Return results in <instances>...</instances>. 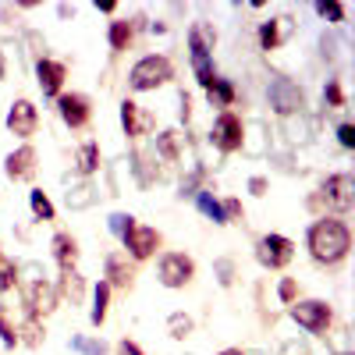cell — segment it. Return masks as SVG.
<instances>
[{
    "mask_svg": "<svg viewBox=\"0 0 355 355\" xmlns=\"http://www.w3.org/2000/svg\"><path fill=\"white\" fill-rule=\"evenodd\" d=\"M256 259L266 266V270H281L295 259V242L284 239V234H263L256 242Z\"/></svg>",
    "mask_w": 355,
    "mask_h": 355,
    "instance_id": "8992f818",
    "label": "cell"
},
{
    "mask_svg": "<svg viewBox=\"0 0 355 355\" xmlns=\"http://www.w3.org/2000/svg\"><path fill=\"white\" fill-rule=\"evenodd\" d=\"M57 114H61V121L68 128H85L93 121V103L82 93H61L57 96Z\"/></svg>",
    "mask_w": 355,
    "mask_h": 355,
    "instance_id": "8fae6325",
    "label": "cell"
},
{
    "mask_svg": "<svg viewBox=\"0 0 355 355\" xmlns=\"http://www.w3.org/2000/svg\"><path fill=\"white\" fill-rule=\"evenodd\" d=\"M214 46H217V33L210 21H192L189 28V50L192 61H214Z\"/></svg>",
    "mask_w": 355,
    "mask_h": 355,
    "instance_id": "2e32d148",
    "label": "cell"
},
{
    "mask_svg": "<svg viewBox=\"0 0 355 355\" xmlns=\"http://www.w3.org/2000/svg\"><path fill=\"white\" fill-rule=\"evenodd\" d=\"M323 103H327V110H341V107H345V89H341V78H331L327 85H323Z\"/></svg>",
    "mask_w": 355,
    "mask_h": 355,
    "instance_id": "1f68e13d",
    "label": "cell"
},
{
    "mask_svg": "<svg viewBox=\"0 0 355 355\" xmlns=\"http://www.w3.org/2000/svg\"><path fill=\"white\" fill-rule=\"evenodd\" d=\"M266 189H270V182H266L263 174H256V178H249V192L252 196H266Z\"/></svg>",
    "mask_w": 355,
    "mask_h": 355,
    "instance_id": "ab89813d",
    "label": "cell"
},
{
    "mask_svg": "<svg viewBox=\"0 0 355 355\" xmlns=\"http://www.w3.org/2000/svg\"><path fill=\"white\" fill-rule=\"evenodd\" d=\"M220 214H224V224H239V220L245 217V210H242L239 199H224V202H220Z\"/></svg>",
    "mask_w": 355,
    "mask_h": 355,
    "instance_id": "e575fe53",
    "label": "cell"
},
{
    "mask_svg": "<svg viewBox=\"0 0 355 355\" xmlns=\"http://www.w3.org/2000/svg\"><path fill=\"white\" fill-rule=\"evenodd\" d=\"M174 78V64H171V57L164 53H150V57H142V61L132 64L128 71V85L135 89V93H150V89H160Z\"/></svg>",
    "mask_w": 355,
    "mask_h": 355,
    "instance_id": "7a4b0ae2",
    "label": "cell"
},
{
    "mask_svg": "<svg viewBox=\"0 0 355 355\" xmlns=\"http://www.w3.org/2000/svg\"><path fill=\"white\" fill-rule=\"evenodd\" d=\"M167 334H171L174 341H185V338L192 334V316H189V313H171V316H167Z\"/></svg>",
    "mask_w": 355,
    "mask_h": 355,
    "instance_id": "f1b7e54d",
    "label": "cell"
},
{
    "mask_svg": "<svg viewBox=\"0 0 355 355\" xmlns=\"http://www.w3.org/2000/svg\"><path fill=\"white\" fill-rule=\"evenodd\" d=\"M0 341H4L8 348H15L18 345V323L11 320V309L0 302Z\"/></svg>",
    "mask_w": 355,
    "mask_h": 355,
    "instance_id": "f546056e",
    "label": "cell"
},
{
    "mask_svg": "<svg viewBox=\"0 0 355 355\" xmlns=\"http://www.w3.org/2000/svg\"><path fill=\"white\" fill-rule=\"evenodd\" d=\"M316 15L320 18H331V21H345V4H316Z\"/></svg>",
    "mask_w": 355,
    "mask_h": 355,
    "instance_id": "8d00e7d4",
    "label": "cell"
},
{
    "mask_svg": "<svg viewBox=\"0 0 355 355\" xmlns=\"http://www.w3.org/2000/svg\"><path fill=\"white\" fill-rule=\"evenodd\" d=\"M53 259L61 263V270H75V263H78V242L71 239L68 231H57L53 234Z\"/></svg>",
    "mask_w": 355,
    "mask_h": 355,
    "instance_id": "ffe728a7",
    "label": "cell"
},
{
    "mask_svg": "<svg viewBox=\"0 0 355 355\" xmlns=\"http://www.w3.org/2000/svg\"><path fill=\"white\" fill-rule=\"evenodd\" d=\"M114 352H117V355H142V348H139L135 341H117Z\"/></svg>",
    "mask_w": 355,
    "mask_h": 355,
    "instance_id": "60d3db41",
    "label": "cell"
},
{
    "mask_svg": "<svg viewBox=\"0 0 355 355\" xmlns=\"http://www.w3.org/2000/svg\"><path fill=\"white\" fill-rule=\"evenodd\" d=\"M277 299H281L284 306H295V302H299V281H295V277H281Z\"/></svg>",
    "mask_w": 355,
    "mask_h": 355,
    "instance_id": "836d02e7",
    "label": "cell"
},
{
    "mask_svg": "<svg viewBox=\"0 0 355 355\" xmlns=\"http://www.w3.org/2000/svg\"><path fill=\"white\" fill-rule=\"evenodd\" d=\"M121 125H125V135L142 139V135H150V132L157 128V114L146 110V107H139L135 100H125V103H121Z\"/></svg>",
    "mask_w": 355,
    "mask_h": 355,
    "instance_id": "4fadbf2b",
    "label": "cell"
},
{
    "mask_svg": "<svg viewBox=\"0 0 355 355\" xmlns=\"http://www.w3.org/2000/svg\"><path fill=\"white\" fill-rule=\"evenodd\" d=\"M132 224H135V217H128V214H114V217H110V231L117 234V239H125Z\"/></svg>",
    "mask_w": 355,
    "mask_h": 355,
    "instance_id": "74e56055",
    "label": "cell"
},
{
    "mask_svg": "<svg viewBox=\"0 0 355 355\" xmlns=\"http://www.w3.org/2000/svg\"><path fill=\"white\" fill-rule=\"evenodd\" d=\"M291 320L299 323V327H306L309 334H327L331 331V306L327 302H320V299H306V302H295L291 306Z\"/></svg>",
    "mask_w": 355,
    "mask_h": 355,
    "instance_id": "5b68a950",
    "label": "cell"
},
{
    "mask_svg": "<svg viewBox=\"0 0 355 355\" xmlns=\"http://www.w3.org/2000/svg\"><path fill=\"white\" fill-rule=\"evenodd\" d=\"M266 96H270V107H274L281 117H291V114H299V110L306 107L302 89L295 85L291 78H274L270 89H266Z\"/></svg>",
    "mask_w": 355,
    "mask_h": 355,
    "instance_id": "ba28073f",
    "label": "cell"
},
{
    "mask_svg": "<svg viewBox=\"0 0 355 355\" xmlns=\"http://www.w3.org/2000/svg\"><path fill=\"white\" fill-rule=\"evenodd\" d=\"M121 245H125V252H128L132 259H150V256L160 249V231L135 220V224L128 227V234L121 239Z\"/></svg>",
    "mask_w": 355,
    "mask_h": 355,
    "instance_id": "30bf717a",
    "label": "cell"
},
{
    "mask_svg": "<svg viewBox=\"0 0 355 355\" xmlns=\"http://www.w3.org/2000/svg\"><path fill=\"white\" fill-rule=\"evenodd\" d=\"M57 291L64 295V299H71V306L82 302V295H85V281L75 274V270H61V281H57Z\"/></svg>",
    "mask_w": 355,
    "mask_h": 355,
    "instance_id": "cb8c5ba5",
    "label": "cell"
},
{
    "mask_svg": "<svg viewBox=\"0 0 355 355\" xmlns=\"http://www.w3.org/2000/svg\"><path fill=\"white\" fill-rule=\"evenodd\" d=\"M196 206H199V214H202V217H210L214 224H224V214H220V199H217L210 189H199V192H196Z\"/></svg>",
    "mask_w": 355,
    "mask_h": 355,
    "instance_id": "d4e9b609",
    "label": "cell"
},
{
    "mask_svg": "<svg viewBox=\"0 0 355 355\" xmlns=\"http://www.w3.org/2000/svg\"><path fill=\"white\" fill-rule=\"evenodd\" d=\"M28 206H33V217H36V220H53V217H57V214H53V202H50V196H46L43 189L28 192Z\"/></svg>",
    "mask_w": 355,
    "mask_h": 355,
    "instance_id": "83f0119b",
    "label": "cell"
},
{
    "mask_svg": "<svg viewBox=\"0 0 355 355\" xmlns=\"http://www.w3.org/2000/svg\"><path fill=\"white\" fill-rule=\"evenodd\" d=\"M182 153H185V135L178 132V128H167V132L157 135V157L160 160L178 164V160H182Z\"/></svg>",
    "mask_w": 355,
    "mask_h": 355,
    "instance_id": "d6986e66",
    "label": "cell"
},
{
    "mask_svg": "<svg viewBox=\"0 0 355 355\" xmlns=\"http://www.w3.org/2000/svg\"><path fill=\"white\" fill-rule=\"evenodd\" d=\"M107 309H110V284L100 281V284L93 288V309H89V323H93V327H100V323L107 320Z\"/></svg>",
    "mask_w": 355,
    "mask_h": 355,
    "instance_id": "7402d4cb",
    "label": "cell"
},
{
    "mask_svg": "<svg viewBox=\"0 0 355 355\" xmlns=\"http://www.w3.org/2000/svg\"><path fill=\"white\" fill-rule=\"evenodd\" d=\"M64 78H68V68L61 61H50V57H40L36 61V82L43 89V96H61Z\"/></svg>",
    "mask_w": 355,
    "mask_h": 355,
    "instance_id": "ac0fdd59",
    "label": "cell"
},
{
    "mask_svg": "<svg viewBox=\"0 0 355 355\" xmlns=\"http://www.w3.org/2000/svg\"><path fill=\"white\" fill-rule=\"evenodd\" d=\"M345 355H348V352H345Z\"/></svg>",
    "mask_w": 355,
    "mask_h": 355,
    "instance_id": "ee69618b",
    "label": "cell"
},
{
    "mask_svg": "<svg viewBox=\"0 0 355 355\" xmlns=\"http://www.w3.org/2000/svg\"><path fill=\"white\" fill-rule=\"evenodd\" d=\"M210 142L217 146L220 153L245 150V125H242V117L231 114V110H224L217 121H214V128H210Z\"/></svg>",
    "mask_w": 355,
    "mask_h": 355,
    "instance_id": "277c9868",
    "label": "cell"
},
{
    "mask_svg": "<svg viewBox=\"0 0 355 355\" xmlns=\"http://www.w3.org/2000/svg\"><path fill=\"white\" fill-rule=\"evenodd\" d=\"M309 256L316 259V263H323V266H334V263H341L345 256H348V249H352V231H348V224L345 220H338V217H320L313 227H309Z\"/></svg>",
    "mask_w": 355,
    "mask_h": 355,
    "instance_id": "6da1fadb",
    "label": "cell"
},
{
    "mask_svg": "<svg viewBox=\"0 0 355 355\" xmlns=\"http://www.w3.org/2000/svg\"><path fill=\"white\" fill-rule=\"evenodd\" d=\"M107 284L110 288H121V291H132L135 288V263L125 249H117L107 256Z\"/></svg>",
    "mask_w": 355,
    "mask_h": 355,
    "instance_id": "9a60e30c",
    "label": "cell"
},
{
    "mask_svg": "<svg viewBox=\"0 0 355 355\" xmlns=\"http://www.w3.org/2000/svg\"><path fill=\"white\" fill-rule=\"evenodd\" d=\"M291 33H295V18L291 15H277V18H270V21H263L259 25V50H277V46H284L288 40H291Z\"/></svg>",
    "mask_w": 355,
    "mask_h": 355,
    "instance_id": "5bb4252c",
    "label": "cell"
},
{
    "mask_svg": "<svg viewBox=\"0 0 355 355\" xmlns=\"http://www.w3.org/2000/svg\"><path fill=\"white\" fill-rule=\"evenodd\" d=\"M135 28H139V18H135V21H128V18H117V21H110V33H107L110 50H114V53L128 50V46H132V40H135Z\"/></svg>",
    "mask_w": 355,
    "mask_h": 355,
    "instance_id": "44dd1931",
    "label": "cell"
},
{
    "mask_svg": "<svg viewBox=\"0 0 355 355\" xmlns=\"http://www.w3.org/2000/svg\"><path fill=\"white\" fill-rule=\"evenodd\" d=\"M338 142L345 146V150H355V125L352 121H341L338 125Z\"/></svg>",
    "mask_w": 355,
    "mask_h": 355,
    "instance_id": "f35d334b",
    "label": "cell"
},
{
    "mask_svg": "<svg viewBox=\"0 0 355 355\" xmlns=\"http://www.w3.org/2000/svg\"><path fill=\"white\" fill-rule=\"evenodd\" d=\"M18 281H21V277H18V263H15V259H8L4 252H0V295L11 291Z\"/></svg>",
    "mask_w": 355,
    "mask_h": 355,
    "instance_id": "4dcf8cb0",
    "label": "cell"
},
{
    "mask_svg": "<svg viewBox=\"0 0 355 355\" xmlns=\"http://www.w3.org/2000/svg\"><path fill=\"white\" fill-rule=\"evenodd\" d=\"M75 171L78 174H96L100 171V142H85L75 153Z\"/></svg>",
    "mask_w": 355,
    "mask_h": 355,
    "instance_id": "603a6c76",
    "label": "cell"
},
{
    "mask_svg": "<svg viewBox=\"0 0 355 355\" xmlns=\"http://www.w3.org/2000/svg\"><path fill=\"white\" fill-rule=\"evenodd\" d=\"M43 323L36 320V316H28L25 323H21V327H18V345H28V348H40L43 345Z\"/></svg>",
    "mask_w": 355,
    "mask_h": 355,
    "instance_id": "484cf974",
    "label": "cell"
},
{
    "mask_svg": "<svg viewBox=\"0 0 355 355\" xmlns=\"http://www.w3.org/2000/svg\"><path fill=\"white\" fill-rule=\"evenodd\" d=\"M40 157H36V150L33 146H21V150H15V153H8V160H4V171H8V178L11 182H33L36 178V164Z\"/></svg>",
    "mask_w": 355,
    "mask_h": 355,
    "instance_id": "e0dca14e",
    "label": "cell"
},
{
    "mask_svg": "<svg viewBox=\"0 0 355 355\" xmlns=\"http://www.w3.org/2000/svg\"><path fill=\"white\" fill-rule=\"evenodd\" d=\"M352 202H355V182H352V174H331L327 182H323V189L309 199L313 210H334V214H348L352 210Z\"/></svg>",
    "mask_w": 355,
    "mask_h": 355,
    "instance_id": "3957f363",
    "label": "cell"
},
{
    "mask_svg": "<svg viewBox=\"0 0 355 355\" xmlns=\"http://www.w3.org/2000/svg\"><path fill=\"white\" fill-rule=\"evenodd\" d=\"M21 299L28 306V316H50L57 309V288L46 281V277H33L21 284Z\"/></svg>",
    "mask_w": 355,
    "mask_h": 355,
    "instance_id": "52a82bcc",
    "label": "cell"
},
{
    "mask_svg": "<svg viewBox=\"0 0 355 355\" xmlns=\"http://www.w3.org/2000/svg\"><path fill=\"white\" fill-rule=\"evenodd\" d=\"M71 348H75V352H82V355H107V345H103V341L82 338V334H75V338H71Z\"/></svg>",
    "mask_w": 355,
    "mask_h": 355,
    "instance_id": "d6a6232c",
    "label": "cell"
},
{
    "mask_svg": "<svg viewBox=\"0 0 355 355\" xmlns=\"http://www.w3.org/2000/svg\"><path fill=\"white\" fill-rule=\"evenodd\" d=\"M36 128H40V110H36V103H33V100H15L11 110H8V132L28 139V135H36Z\"/></svg>",
    "mask_w": 355,
    "mask_h": 355,
    "instance_id": "7c38bea8",
    "label": "cell"
},
{
    "mask_svg": "<svg viewBox=\"0 0 355 355\" xmlns=\"http://www.w3.org/2000/svg\"><path fill=\"white\" fill-rule=\"evenodd\" d=\"M220 355H249V352H242V348H224Z\"/></svg>",
    "mask_w": 355,
    "mask_h": 355,
    "instance_id": "7bdbcfd3",
    "label": "cell"
},
{
    "mask_svg": "<svg viewBox=\"0 0 355 355\" xmlns=\"http://www.w3.org/2000/svg\"><path fill=\"white\" fill-rule=\"evenodd\" d=\"M214 270H217V281H220L224 288H231V284H234V263H231V259H217Z\"/></svg>",
    "mask_w": 355,
    "mask_h": 355,
    "instance_id": "d590c367",
    "label": "cell"
},
{
    "mask_svg": "<svg viewBox=\"0 0 355 355\" xmlns=\"http://www.w3.org/2000/svg\"><path fill=\"white\" fill-rule=\"evenodd\" d=\"M206 96H210V107H231L234 103V85L227 78H217L210 89H206Z\"/></svg>",
    "mask_w": 355,
    "mask_h": 355,
    "instance_id": "4316f807",
    "label": "cell"
},
{
    "mask_svg": "<svg viewBox=\"0 0 355 355\" xmlns=\"http://www.w3.org/2000/svg\"><path fill=\"white\" fill-rule=\"evenodd\" d=\"M96 11L110 15V11H117V4H114V0H96Z\"/></svg>",
    "mask_w": 355,
    "mask_h": 355,
    "instance_id": "b9f144b4",
    "label": "cell"
},
{
    "mask_svg": "<svg viewBox=\"0 0 355 355\" xmlns=\"http://www.w3.org/2000/svg\"><path fill=\"white\" fill-rule=\"evenodd\" d=\"M196 277V263L185 252H167L160 259V284L164 288H185Z\"/></svg>",
    "mask_w": 355,
    "mask_h": 355,
    "instance_id": "9c48e42d",
    "label": "cell"
}]
</instances>
